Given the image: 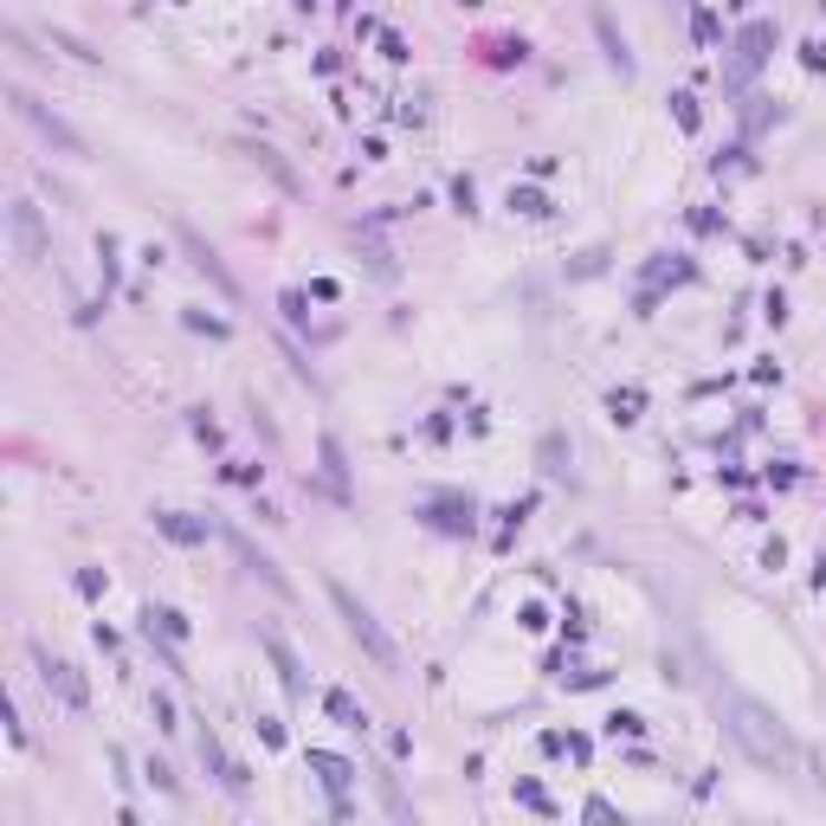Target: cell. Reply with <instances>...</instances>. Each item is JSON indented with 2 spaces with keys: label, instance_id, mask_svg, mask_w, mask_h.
Returning <instances> with one entry per match:
<instances>
[{
  "label": "cell",
  "instance_id": "6da1fadb",
  "mask_svg": "<svg viewBox=\"0 0 826 826\" xmlns=\"http://www.w3.org/2000/svg\"><path fill=\"white\" fill-rule=\"evenodd\" d=\"M723 717H730V736L762 768H775V775H795V762H800V756H795V736L775 723V710H768V704H756V698L730 691V698H723Z\"/></svg>",
  "mask_w": 826,
  "mask_h": 826
},
{
  "label": "cell",
  "instance_id": "7a4b0ae2",
  "mask_svg": "<svg viewBox=\"0 0 826 826\" xmlns=\"http://www.w3.org/2000/svg\"><path fill=\"white\" fill-rule=\"evenodd\" d=\"M330 601H337L342 626H349V640L362 645V652L375 659V665H381V672H400V652H395V640L381 633V620H375V613H368V608H362V601H356V594H349L342 582H330Z\"/></svg>",
  "mask_w": 826,
  "mask_h": 826
},
{
  "label": "cell",
  "instance_id": "3957f363",
  "mask_svg": "<svg viewBox=\"0 0 826 826\" xmlns=\"http://www.w3.org/2000/svg\"><path fill=\"white\" fill-rule=\"evenodd\" d=\"M13 110H20V117H27L32 129H39V136H52V143H59L65 155H85V143H78V129H65V123L52 117V110H46V104H39L32 91H13Z\"/></svg>",
  "mask_w": 826,
  "mask_h": 826
},
{
  "label": "cell",
  "instance_id": "277c9868",
  "mask_svg": "<svg viewBox=\"0 0 826 826\" xmlns=\"http://www.w3.org/2000/svg\"><path fill=\"white\" fill-rule=\"evenodd\" d=\"M7 226H13V245H20V265H39V259H46V226H39V207H27V201H20V207L7 214Z\"/></svg>",
  "mask_w": 826,
  "mask_h": 826
},
{
  "label": "cell",
  "instance_id": "5b68a950",
  "mask_svg": "<svg viewBox=\"0 0 826 826\" xmlns=\"http://www.w3.org/2000/svg\"><path fill=\"white\" fill-rule=\"evenodd\" d=\"M39 678H46V691L59 684V698L71 710H85V684H78V672H71V665H59V659H46V652H39Z\"/></svg>",
  "mask_w": 826,
  "mask_h": 826
},
{
  "label": "cell",
  "instance_id": "8992f818",
  "mask_svg": "<svg viewBox=\"0 0 826 826\" xmlns=\"http://www.w3.org/2000/svg\"><path fill=\"white\" fill-rule=\"evenodd\" d=\"M182 245H187V252H194V265H201V272L214 278L220 291H226V298H233V291H240V284H233V278H226V265H220L214 252H207V245H201V233H194V226H182Z\"/></svg>",
  "mask_w": 826,
  "mask_h": 826
},
{
  "label": "cell",
  "instance_id": "52a82bcc",
  "mask_svg": "<svg viewBox=\"0 0 826 826\" xmlns=\"http://www.w3.org/2000/svg\"><path fill=\"white\" fill-rule=\"evenodd\" d=\"M233 550H240V562H245V569H252V575H265V582H272V587H284V575H278L272 562H265V555H259V550H252V543H245L240 529H233Z\"/></svg>",
  "mask_w": 826,
  "mask_h": 826
},
{
  "label": "cell",
  "instance_id": "ba28073f",
  "mask_svg": "<svg viewBox=\"0 0 826 826\" xmlns=\"http://www.w3.org/2000/svg\"><path fill=\"white\" fill-rule=\"evenodd\" d=\"M265 652L278 659V672H284V684H291V691H304V672H298V659L284 652V640H265Z\"/></svg>",
  "mask_w": 826,
  "mask_h": 826
},
{
  "label": "cell",
  "instance_id": "9c48e42d",
  "mask_svg": "<svg viewBox=\"0 0 826 826\" xmlns=\"http://www.w3.org/2000/svg\"><path fill=\"white\" fill-rule=\"evenodd\" d=\"M330 710H337V717H342V723H349V730H362V723H368V717H362V710H356V704H349L342 691H330Z\"/></svg>",
  "mask_w": 826,
  "mask_h": 826
}]
</instances>
